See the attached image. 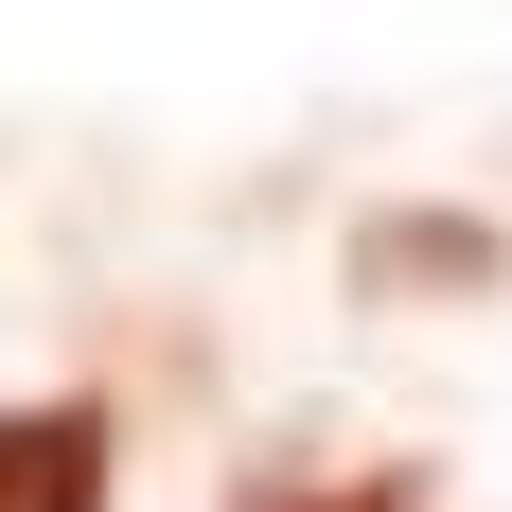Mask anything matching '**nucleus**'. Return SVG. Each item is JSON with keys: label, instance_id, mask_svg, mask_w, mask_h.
<instances>
[{"label": "nucleus", "instance_id": "obj_1", "mask_svg": "<svg viewBox=\"0 0 512 512\" xmlns=\"http://www.w3.org/2000/svg\"><path fill=\"white\" fill-rule=\"evenodd\" d=\"M0 512H106V407H18L0 424Z\"/></svg>", "mask_w": 512, "mask_h": 512}, {"label": "nucleus", "instance_id": "obj_2", "mask_svg": "<svg viewBox=\"0 0 512 512\" xmlns=\"http://www.w3.org/2000/svg\"><path fill=\"white\" fill-rule=\"evenodd\" d=\"M265 512H424V495H371V477H336V495H265Z\"/></svg>", "mask_w": 512, "mask_h": 512}]
</instances>
